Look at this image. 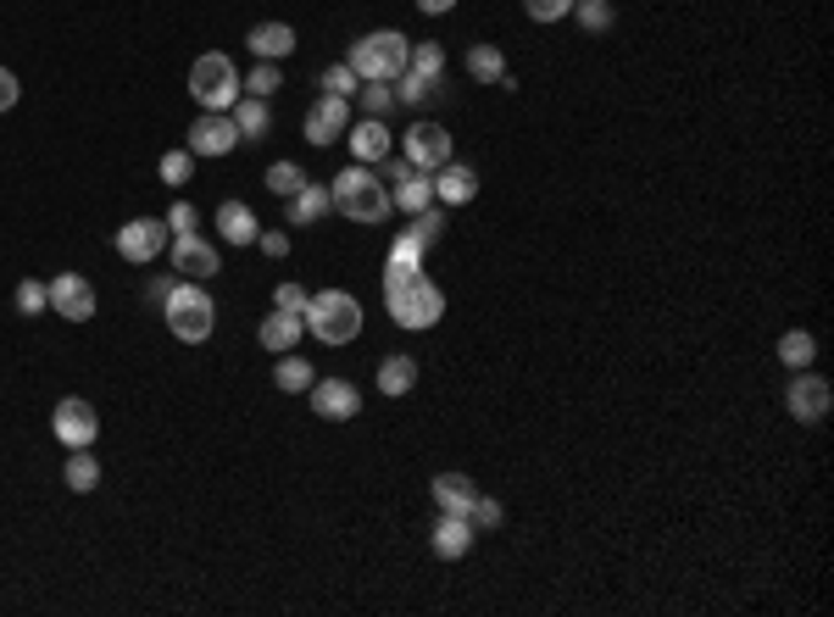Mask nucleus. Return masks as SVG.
<instances>
[{
    "label": "nucleus",
    "instance_id": "1",
    "mask_svg": "<svg viewBox=\"0 0 834 617\" xmlns=\"http://www.w3.org/2000/svg\"><path fill=\"white\" fill-rule=\"evenodd\" d=\"M328 195H334V212L350 218V223H384V218L395 212L389 184H384L373 168H362V162H350V168L328 184Z\"/></svg>",
    "mask_w": 834,
    "mask_h": 617
},
{
    "label": "nucleus",
    "instance_id": "2",
    "mask_svg": "<svg viewBox=\"0 0 834 617\" xmlns=\"http://www.w3.org/2000/svg\"><path fill=\"white\" fill-rule=\"evenodd\" d=\"M384 301H389V317L400 328H435L446 317V295H440L435 279H424V267L400 273V279H384Z\"/></svg>",
    "mask_w": 834,
    "mask_h": 617
},
{
    "label": "nucleus",
    "instance_id": "3",
    "mask_svg": "<svg viewBox=\"0 0 834 617\" xmlns=\"http://www.w3.org/2000/svg\"><path fill=\"white\" fill-rule=\"evenodd\" d=\"M162 317H167V328H173L184 345H206L212 328H217V301H212L195 279H179V284L167 290V301H162Z\"/></svg>",
    "mask_w": 834,
    "mask_h": 617
},
{
    "label": "nucleus",
    "instance_id": "4",
    "mask_svg": "<svg viewBox=\"0 0 834 617\" xmlns=\"http://www.w3.org/2000/svg\"><path fill=\"white\" fill-rule=\"evenodd\" d=\"M406 62H411V40H406V34H395V29H378V34L356 40V45H350V57H345V68H350L362 84H373V79L395 84V79L406 73Z\"/></svg>",
    "mask_w": 834,
    "mask_h": 617
},
{
    "label": "nucleus",
    "instance_id": "5",
    "mask_svg": "<svg viewBox=\"0 0 834 617\" xmlns=\"http://www.w3.org/2000/svg\"><path fill=\"white\" fill-rule=\"evenodd\" d=\"M306 328H312V340H323V345H350V340L362 334V301H356L350 290H323V295H312V306H306Z\"/></svg>",
    "mask_w": 834,
    "mask_h": 617
},
{
    "label": "nucleus",
    "instance_id": "6",
    "mask_svg": "<svg viewBox=\"0 0 834 617\" xmlns=\"http://www.w3.org/2000/svg\"><path fill=\"white\" fill-rule=\"evenodd\" d=\"M240 73H234V62L223 57V51H206V57H195V68H190V95L206 107V112H234V101H240Z\"/></svg>",
    "mask_w": 834,
    "mask_h": 617
},
{
    "label": "nucleus",
    "instance_id": "7",
    "mask_svg": "<svg viewBox=\"0 0 834 617\" xmlns=\"http://www.w3.org/2000/svg\"><path fill=\"white\" fill-rule=\"evenodd\" d=\"M51 434H57L68 451H90V445H95V434H101V412H95L84 395H68V401H57Z\"/></svg>",
    "mask_w": 834,
    "mask_h": 617
},
{
    "label": "nucleus",
    "instance_id": "8",
    "mask_svg": "<svg viewBox=\"0 0 834 617\" xmlns=\"http://www.w3.org/2000/svg\"><path fill=\"white\" fill-rule=\"evenodd\" d=\"M828 401H834V390H828V378H817L812 367H801V373L784 384V412H790L795 423H817V417H828Z\"/></svg>",
    "mask_w": 834,
    "mask_h": 617
},
{
    "label": "nucleus",
    "instance_id": "9",
    "mask_svg": "<svg viewBox=\"0 0 834 617\" xmlns=\"http://www.w3.org/2000/svg\"><path fill=\"white\" fill-rule=\"evenodd\" d=\"M400 145H406V162L424 168V173H435V168L451 162V134H446L440 123H411V129L400 134Z\"/></svg>",
    "mask_w": 834,
    "mask_h": 617
},
{
    "label": "nucleus",
    "instance_id": "10",
    "mask_svg": "<svg viewBox=\"0 0 834 617\" xmlns=\"http://www.w3.org/2000/svg\"><path fill=\"white\" fill-rule=\"evenodd\" d=\"M167 251V223L162 218H134L118 229V256L123 262H156Z\"/></svg>",
    "mask_w": 834,
    "mask_h": 617
},
{
    "label": "nucleus",
    "instance_id": "11",
    "mask_svg": "<svg viewBox=\"0 0 834 617\" xmlns=\"http://www.w3.org/2000/svg\"><path fill=\"white\" fill-rule=\"evenodd\" d=\"M240 145V129L228 112H201L190 123V156H228Z\"/></svg>",
    "mask_w": 834,
    "mask_h": 617
},
{
    "label": "nucleus",
    "instance_id": "12",
    "mask_svg": "<svg viewBox=\"0 0 834 617\" xmlns=\"http://www.w3.org/2000/svg\"><path fill=\"white\" fill-rule=\"evenodd\" d=\"M45 290H51V312H62L68 323H90L95 317V290H90L84 273H57Z\"/></svg>",
    "mask_w": 834,
    "mask_h": 617
},
{
    "label": "nucleus",
    "instance_id": "13",
    "mask_svg": "<svg viewBox=\"0 0 834 617\" xmlns=\"http://www.w3.org/2000/svg\"><path fill=\"white\" fill-rule=\"evenodd\" d=\"M345 129H350V101L345 95H317L312 112H306V140L334 145V140H345Z\"/></svg>",
    "mask_w": 834,
    "mask_h": 617
},
{
    "label": "nucleus",
    "instance_id": "14",
    "mask_svg": "<svg viewBox=\"0 0 834 617\" xmlns=\"http://www.w3.org/2000/svg\"><path fill=\"white\" fill-rule=\"evenodd\" d=\"M345 145H350V162L378 168V162H389L395 134L384 129V118H362V123H350V129H345Z\"/></svg>",
    "mask_w": 834,
    "mask_h": 617
},
{
    "label": "nucleus",
    "instance_id": "15",
    "mask_svg": "<svg viewBox=\"0 0 834 617\" xmlns=\"http://www.w3.org/2000/svg\"><path fill=\"white\" fill-rule=\"evenodd\" d=\"M212 273H223V267H217V245L201 240V234H179V240H173V279L206 284Z\"/></svg>",
    "mask_w": 834,
    "mask_h": 617
},
{
    "label": "nucleus",
    "instance_id": "16",
    "mask_svg": "<svg viewBox=\"0 0 834 617\" xmlns=\"http://www.w3.org/2000/svg\"><path fill=\"white\" fill-rule=\"evenodd\" d=\"M312 412L317 417H328V423H350L356 412H362V395H356V384H345V378H312Z\"/></svg>",
    "mask_w": 834,
    "mask_h": 617
},
{
    "label": "nucleus",
    "instance_id": "17",
    "mask_svg": "<svg viewBox=\"0 0 834 617\" xmlns=\"http://www.w3.org/2000/svg\"><path fill=\"white\" fill-rule=\"evenodd\" d=\"M395 190H389V201L400 206V212H424V206H435V179L424 173V168H411V162H400L395 173Z\"/></svg>",
    "mask_w": 834,
    "mask_h": 617
},
{
    "label": "nucleus",
    "instance_id": "18",
    "mask_svg": "<svg viewBox=\"0 0 834 617\" xmlns=\"http://www.w3.org/2000/svg\"><path fill=\"white\" fill-rule=\"evenodd\" d=\"M479 195V173L468 168V162H446V168H435V201H446V206H468Z\"/></svg>",
    "mask_w": 834,
    "mask_h": 617
},
{
    "label": "nucleus",
    "instance_id": "19",
    "mask_svg": "<svg viewBox=\"0 0 834 617\" xmlns=\"http://www.w3.org/2000/svg\"><path fill=\"white\" fill-rule=\"evenodd\" d=\"M301 334H306V323L295 317V312H267L262 317V328H256V340H262V351H273V356H284V351H295L301 345Z\"/></svg>",
    "mask_w": 834,
    "mask_h": 617
},
{
    "label": "nucleus",
    "instance_id": "20",
    "mask_svg": "<svg viewBox=\"0 0 834 617\" xmlns=\"http://www.w3.org/2000/svg\"><path fill=\"white\" fill-rule=\"evenodd\" d=\"M474 523L468 517H457V512H440V523H435V556L440 562H457V556H468L474 550Z\"/></svg>",
    "mask_w": 834,
    "mask_h": 617
},
{
    "label": "nucleus",
    "instance_id": "21",
    "mask_svg": "<svg viewBox=\"0 0 834 617\" xmlns=\"http://www.w3.org/2000/svg\"><path fill=\"white\" fill-rule=\"evenodd\" d=\"M334 212V195L323 190V184H306V190H295L289 195V212H284V223H295V229H312V223H323Z\"/></svg>",
    "mask_w": 834,
    "mask_h": 617
},
{
    "label": "nucleus",
    "instance_id": "22",
    "mask_svg": "<svg viewBox=\"0 0 834 617\" xmlns=\"http://www.w3.org/2000/svg\"><path fill=\"white\" fill-rule=\"evenodd\" d=\"M429 489H435L440 512H457V517H468V512H474V500H479V484H474L468 473H440Z\"/></svg>",
    "mask_w": 834,
    "mask_h": 617
},
{
    "label": "nucleus",
    "instance_id": "23",
    "mask_svg": "<svg viewBox=\"0 0 834 617\" xmlns=\"http://www.w3.org/2000/svg\"><path fill=\"white\" fill-rule=\"evenodd\" d=\"M245 45H251L262 62H284V57L295 51V29H289V23H256V29L245 34Z\"/></svg>",
    "mask_w": 834,
    "mask_h": 617
},
{
    "label": "nucleus",
    "instance_id": "24",
    "mask_svg": "<svg viewBox=\"0 0 834 617\" xmlns=\"http://www.w3.org/2000/svg\"><path fill=\"white\" fill-rule=\"evenodd\" d=\"M228 118H234L240 140H267V134H273V112H267V101H262V95H240Z\"/></svg>",
    "mask_w": 834,
    "mask_h": 617
},
{
    "label": "nucleus",
    "instance_id": "25",
    "mask_svg": "<svg viewBox=\"0 0 834 617\" xmlns=\"http://www.w3.org/2000/svg\"><path fill=\"white\" fill-rule=\"evenodd\" d=\"M217 229H223V240L228 245H256V212L245 206V201H223V212H217Z\"/></svg>",
    "mask_w": 834,
    "mask_h": 617
},
{
    "label": "nucleus",
    "instance_id": "26",
    "mask_svg": "<svg viewBox=\"0 0 834 617\" xmlns=\"http://www.w3.org/2000/svg\"><path fill=\"white\" fill-rule=\"evenodd\" d=\"M411 384H417V362H411V356H400V351H395V356H384V362H378V390H384V395H395V401H400Z\"/></svg>",
    "mask_w": 834,
    "mask_h": 617
},
{
    "label": "nucleus",
    "instance_id": "27",
    "mask_svg": "<svg viewBox=\"0 0 834 617\" xmlns=\"http://www.w3.org/2000/svg\"><path fill=\"white\" fill-rule=\"evenodd\" d=\"M406 73L429 79V84H446V45H435V40H417V45H411V62H406Z\"/></svg>",
    "mask_w": 834,
    "mask_h": 617
},
{
    "label": "nucleus",
    "instance_id": "28",
    "mask_svg": "<svg viewBox=\"0 0 834 617\" xmlns=\"http://www.w3.org/2000/svg\"><path fill=\"white\" fill-rule=\"evenodd\" d=\"M424 251H429V245H424V240H417V234L406 229V234H400V240L389 245V267H384V279H400V273H417V267H424Z\"/></svg>",
    "mask_w": 834,
    "mask_h": 617
},
{
    "label": "nucleus",
    "instance_id": "29",
    "mask_svg": "<svg viewBox=\"0 0 834 617\" xmlns=\"http://www.w3.org/2000/svg\"><path fill=\"white\" fill-rule=\"evenodd\" d=\"M779 362H784L790 373H801V367H812V362H817V340H812L806 328H790V334L779 340Z\"/></svg>",
    "mask_w": 834,
    "mask_h": 617
},
{
    "label": "nucleus",
    "instance_id": "30",
    "mask_svg": "<svg viewBox=\"0 0 834 617\" xmlns=\"http://www.w3.org/2000/svg\"><path fill=\"white\" fill-rule=\"evenodd\" d=\"M273 384H278L284 395H306V390H312V362L284 351V356H278V367H273Z\"/></svg>",
    "mask_w": 834,
    "mask_h": 617
},
{
    "label": "nucleus",
    "instance_id": "31",
    "mask_svg": "<svg viewBox=\"0 0 834 617\" xmlns=\"http://www.w3.org/2000/svg\"><path fill=\"white\" fill-rule=\"evenodd\" d=\"M468 73H474V84H501L507 57H501L496 45H474V51H468Z\"/></svg>",
    "mask_w": 834,
    "mask_h": 617
},
{
    "label": "nucleus",
    "instance_id": "32",
    "mask_svg": "<svg viewBox=\"0 0 834 617\" xmlns=\"http://www.w3.org/2000/svg\"><path fill=\"white\" fill-rule=\"evenodd\" d=\"M395 84H400V90H395V107H429V101L446 90V84H429V79H417V73H400Z\"/></svg>",
    "mask_w": 834,
    "mask_h": 617
},
{
    "label": "nucleus",
    "instance_id": "33",
    "mask_svg": "<svg viewBox=\"0 0 834 617\" xmlns=\"http://www.w3.org/2000/svg\"><path fill=\"white\" fill-rule=\"evenodd\" d=\"M95 484H101V462H95L90 451H73V456H68V489L90 495Z\"/></svg>",
    "mask_w": 834,
    "mask_h": 617
},
{
    "label": "nucleus",
    "instance_id": "34",
    "mask_svg": "<svg viewBox=\"0 0 834 617\" xmlns=\"http://www.w3.org/2000/svg\"><path fill=\"white\" fill-rule=\"evenodd\" d=\"M573 12H579L584 34H607L612 29V0H573Z\"/></svg>",
    "mask_w": 834,
    "mask_h": 617
},
{
    "label": "nucleus",
    "instance_id": "35",
    "mask_svg": "<svg viewBox=\"0 0 834 617\" xmlns=\"http://www.w3.org/2000/svg\"><path fill=\"white\" fill-rule=\"evenodd\" d=\"M306 184H312V179H306L295 162H273V168H267V190H273V195H284V201H289L295 190H306Z\"/></svg>",
    "mask_w": 834,
    "mask_h": 617
},
{
    "label": "nucleus",
    "instance_id": "36",
    "mask_svg": "<svg viewBox=\"0 0 834 617\" xmlns=\"http://www.w3.org/2000/svg\"><path fill=\"white\" fill-rule=\"evenodd\" d=\"M356 95H362V112H367V118H389V112H395V90H389L384 79H373V84H362Z\"/></svg>",
    "mask_w": 834,
    "mask_h": 617
},
{
    "label": "nucleus",
    "instance_id": "37",
    "mask_svg": "<svg viewBox=\"0 0 834 617\" xmlns=\"http://www.w3.org/2000/svg\"><path fill=\"white\" fill-rule=\"evenodd\" d=\"M45 306H51V290H45L40 279H23V284H18V312H23V317H40Z\"/></svg>",
    "mask_w": 834,
    "mask_h": 617
},
{
    "label": "nucleus",
    "instance_id": "38",
    "mask_svg": "<svg viewBox=\"0 0 834 617\" xmlns=\"http://www.w3.org/2000/svg\"><path fill=\"white\" fill-rule=\"evenodd\" d=\"M411 234L424 240V245H435L440 234H446V218L435 212V206H424V212H411Z\"/></svg>",
    "mask_w": 834,
    "mask_h": 617
},
{
    "label": "nucleus",
    "instance_id": "39",
    "mask_svg": "<svg viewBox=\"0 0 834 617\" xmlns=\"http://www.w3.org/2000/svg\"><path fill=\"white\" fill-rule=\"evenodd\" d=\"M273 90H284V79H278V62H262V68L245 79V95H262V101H267Z\"/></svg>",
    "mask_w": 834,
    "mask_h": 617
},
{
    "label": "nucleus",
    "instance_id": "40",
    "mask_svg": "<svg viewBox=\"0 0 834 617\" xmlns=\"http://www.w3.org/2000/svg\"><path fill=\"white\" fill-rule=\"evenodd\" d=\"M190 173H195V156H190V151H167V156H162V179H167L173 190L190 184Z\"/></svg>",
    "mask_w": 834,
    "mask_h": 617
},
{
    "label": "nucleus",
    "instance_id": "41",
    "mask_svg": "<svg viewBox=\"0 0 834 617\" xmlns=\"http://www.w3.org/2000/svg\"><path fill=\"white\" fill-rule=\"evenodd\" d=\"M273 306H278V312H295V317L306 323V306H312V295H306L301 284H278V290H273Z\"/></svg>",
    "mask_w": 834,
    "mask_h": 617
},
{
    "label": "nucleus",
    "instance_id": "42",
    "mask_svg": "<svg viewBox=\"0 0 834 617\" xmlns=\"http://www.w3.org/2000/svg\"><path fill=\"white\" fill-rule=\"evenodd\" d=\"M468 523H474V528H501V523H507V506H501V500H490V495H479V500H474V512H468Z\"/></svg>",
    "mask_w": 834,
    "mask_h": 617
},
{
    "label": "nucleus",
    "instance_id": "43",
    "mask_svg": "<svg viewBox=\"0 0 834 617\" xmlns=\"http://www.w3.org/2000/svg\"><path fill=\"white\" fill-rule=\"evenodd\" d=\"M523 12H529L535 23H562V18L573 12V0H523Z\"/></svg>",
    "mask_w": 834,
    "mask_h": 617
},
{
    "label": "nucleus",
    "instance_id": "44",
    "mask_svg": "<svg viewBox=\"0 0 834 617\" xmlns=\"http://www.w3.org/2000/svg\"><path fill=\"white\" fill-rule=\"evenodd\" d=\"M356 84H362V79H356L345 62H334V68L323 73V90H328V95H345V101H350V95H356Z\"/></svg>",
    "mask_w": 834,
    "mask_h": 617
},
{
    "label": "nucleus",
    "instance_id": "45",
    "mask_svg": "<svg viewBox=\"0 0 834 617\" xmlns=\"http://www.w3.org/2000/svg\"><path fill=\"white\" fill-rule=\"evenodd\" d=\"M162 223H167L173 234H195V223H201V218H195V206H190V201H173V212H167Z\"/></svg>",
    "mask_w": 834,
    "mask_h": 617
},
{
    "label": "nucleus",
    "instance_id": "46",
    "mask_svg": "<svg viewBox=\"0 0 834 617\" xmlns=\"http://www.w3.org/2000/svg\"><path fill=\"white\" fill-rule=\"evenodd\" d=\"M256 245H262V256H273V262H284V256H289V234H284V229H262V234H256Z\"/></svg>",
    "mask_w": 834,
    "mask_h": 617
},
{
    "label": "nucleus",
    "instance_id": "47",
    "mask_svg": "<svg viewBox=\"0 0 834 617\" xmlns=\"http://www.w3.org/2000/svg\"><path fill=\"white\" fill-rule=\"evenodd\" d=\"M18 95H23V90H18V73L0 68V112H12V107H18Z\"/></svg>",
    "mask_w": 834,
    "mask_h": 617
},
{
    "label": "nucleus",
    "instance_id": "48",
    "mask_svg": "<svg viewBox=\"0 0 834 617\" xmlns=\"http://www.w3.org/2000/svg\"><path fill=\"white\" fill-rule=\"evenodd\" d=\"M173 284H179V279H173V273H162V279H151V290H145V295H151V301H156V306H162V301H167V290H173Z\"/></svg>",
    "mask_w": 834,
    "mask_h": 617
},
{
    "label": "nucleus",
    "instance_id": "49",
    "mask_svg": "<svg viewBox=\"0 0 834 617\" xmlns=\"http://www.w3.org/2000/svg\"><path fill=\"white\" fill-rule=\"evenodd\" d=\"M417 7H424V12H429V18H446V12H451V7H457V0H417Z\"/></svg>",
    "mask_w": 834,
    "mask_h": 617
}]
</instances>
